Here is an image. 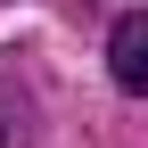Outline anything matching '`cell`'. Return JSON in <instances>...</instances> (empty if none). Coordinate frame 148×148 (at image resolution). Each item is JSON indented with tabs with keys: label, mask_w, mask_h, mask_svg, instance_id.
<instances>
[{
	"label": "cell",
	"mask_w": 148,
	"mask_h": 148,
	"mask_svg": "<svg viewBox=\"0 0 148 148\" xmlns=\"http://www.w3.org/2000/svg\"><path fill=\"white\" fill-rule=\"evenodd\" d=\"M107 66H115V82H123V90H148V16H140V8H123V16H115Z\"/></svg>",
	"instance_id": "obj_1"
},
{
	"label": "cell",
	"mask_w": 148,
	"mask_h": 148,
	"mask_svg": "<svg viewBox=\"0 0 148 148\" xmlns=\"http://www.w3.org/2000/svg\"><path fill=\"white\" fill-rule=\"evenodd\" d=\"M25 123H33L25 90H8V82H0V148H25Z\"/></svg>",
	"instance_id": "obj_2"
}]
</instances>
